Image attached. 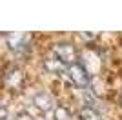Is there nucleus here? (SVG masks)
Wrapping results in <instances>:
<instances>
[{"label":"nucleus","mask_w":122,"mask_h":120,"mask_svg":"<svg viewBox=\"0 0 122 120\" xmlns=\"http://www.w3.org/2000/svg\"><path fill=\"white\" fill-rule=\"evenodd\" d=\"M4 120H13V118H4Z\"/></svg>","instance_id":"obj_11"},{"label":"nucleus","mask_w":122,"mask_h":120,"mask_svg":"<svg viewBox=\"0 0 122 120\" xmlns=\"http://www.w3.org/2000/svg\"><path fill=\"white\" fill-rule=\"evenodd\" d=\"M44 65H46V69L49 71V73H55V75H58V73H62V71H67V67L69 65L64 64L60 58H47L46 62H44Z\"/></svg>","instance_id":"obj_4"},{"label":"nucleus","mask_w":122,"mask_h":120,"mask_svg":"<svg viewBox=\"0 0 122 120\" xmlns=\"http://www.w3.org/2000/svg\"><path fill=\"white\" fill-rule=\"evenodd\" d=\"M67 75H69L71 82L75 85H78V87H84V85L89 84V75L80 64H71L67 67Z\"/></svg>","instance_id":"obj_1"},{"label":"nucleus","mask_w":122,"mask_h":120,"mask_svg":"<svg viewBox=\"0 0 122 120\" xmlns=\"http://www.w3.org/2000/svg\"><path fill=\"white\" fill-rule=\"evenodd\" d=\"M25 42H27V35H22V33H11V35H7V44L13 49L24 47Z\"/></svg>","instance_id":"obj_5"},{"label":"nucleus","mask_w":122,"mask_h":120,"mask_svg":"<svg viewBox=\"0 0 122 120\" xmlns=\"http://www.w3.org/2000/svg\"><path fill=\"white\" fill-rule=\"evenodd\" d=\"M53 115H55V120H71V113L67 111V107H62V105H56Z\"/></svg>","instance_id":"obj_7"},{"label":"nucleus","mask_w":122,"mask_h":120,"mask_svg":"<svg viewBox=\"0 0 122 120\" xmlns=\"http://www.w3.org/2000/svg\"><path fill=\"white\" fill-rule=\"evenodd\" d=\"M16 120H33V118H31V115H27V113H20V115L16 116Z\"/></svg>","instance_id":"obj_10"},{"label":"nucleus","mask_w":122,"mask_h":120,"mask_svg":"<svg viewBox=\"0 0 122 120\" xmlns=\"http://www.w3.org/2000/svg\"><path fill=\"white\" fill-rule=\"evenodd\" d=\"M80 118L82 120H102L100 115H98L95 109H91V107H84V109L80 111Z\"/></svg>","instance_id":"obj_8"},{"label":"nucleus","mask_w":122,"mask_h":120,"mask_svg":"<svg viewBox=\"0 0 122 120\" xmlns=\"http://www.w3.org/2000/svg\"><path fill=\"white\" fill-rule=\"evenodd\" d=\"M53 53H55V55H56V58H60L62 62H64V64H67V65L75 64L73 60H75L76 51H75V47H73L71 44H58V45H55Z\"/></svg>","instance_id":"obj_2"},{"label":"nucleus","mask_w":122,"mask_h":120,"mask_svg":"<svg viewBox=\"0 0 122 120\" xmlns=\"http://www.w3.org/2000/svg\"><path fill=\"white\" fill-rule=\"evenodd\" d=\"M20 82H22V73L18 69H13V71H9V73L5 75V84L11 85V87H18Z\"/></svg>","instance_id":"obj_6"},{"label":"nucleus","mask_w":122,"mask_h":120,"mask_svg":"<svg viewBox=\"0 0 122 120\" xmlns=\"http://www.w3.org/2000/svg\"><path fill=\"white\" fill-rule=\"evenodd\" d=\"M33 104L42 111H49V109H53V104H55V102H53V96H51L49 93L38 91V93L33 95Z\"/></svg>","instance_id":"obj_3"},{"label":"nucleus","mask_w":122,"mask_h":120,"mask_svg":"<svg viewBox=\"0 0 122 120\" xmlns=\"http://www.w3.org/2000/svg\"><path fill=\"white\" fill-rule=\"evenodd\" d=\"M7 118V109H5L4 105H0V120Z\"/></svg>","instance_id":"obj_9"}]
</instances>
